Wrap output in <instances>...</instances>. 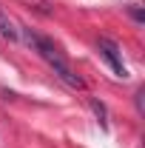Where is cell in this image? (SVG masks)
<instances>
[{
    "mask_svg": "<svg viewBox=\"0 0 145 148\" xmlns=\"http://www.w3.org/2000/svg\"><path fill=\"white\" fill-rule=\"evenodd\" d=\"M142 97H145V88H140L137 97H134V100H137V111H140V114H142Z\"/></svg>",
    "mask_w": 145,
    "mask_h": 148,
    "instance_id": "6",
    "label": "cell"
},
{
    "mask_svg": "<svg viewBox=\"0 0 145 148\" xmlns=\"http://www.w3.org/2000/svg\"><path fill=\"white\" fill-rule=\"evenodd\" d=\"M0 37H3V40H9V43L20 40V26H17L12 17H9L3 9H0Z\"/></svg>",
    "mask_w": 145,
    "mask_h": 148,
    "instance_id": "3",
    "label": "cell"
},
{
    "mask_svg": "<svg viewBox=\"0 0 145 148\" xmlns=\"http://www.w3.org/2000/svg\"><path fill=\"white\" fill-rule=\"evenodd\" d=\"M97 49H100V54L105 57V63L111 66V71L117 74V77H128V69H125V63H122V54H120V46L111 37H100L97 40Z\"/></svg>",
    "mask_w": 145,
    "mask_h": 148,
    "instance_id": "2",
    "label": "cell"
},
{
    "mask_svg": "<svg viewBox=\"0 0 145 148\" xmlns=\"http://www.w3.org/2000/svg\"><path fill=\"white\" fill-rule=\"evenodd\" d=\"M20 37H23V40H26V43H29V46L37 51V54H40L46 63H49V66H51V69H54V74L63 80V83H66V86H68V88H77V91H80V88H85L83 77H80V74L68 66V60L57 51V46L49 40V37L34 34V32H31V29H26V26H20Z\"/></svg>",
    "mask_w": 145,
    "mask_h": 148,
    "instance_id": "1",
    "label": "cell"
},
{
    "mask_svg": "<svg viewBox=\"0 0 145 148\" xmlns=\"http://www.w3.org/2000/svg\"><path fill=\"white\" fill-rule=\"evenodd\" d=\"M131 17L137 20V23H142V20H145V14H142V9H140V6H131Z\"/></svg>",
    "mask_w": 145,
    "mask_h": 148,
    "instance_id": "5",
    "label": "cell"
},
{
    "mask_svg": "<svg viewBox=\"0 0 145 148\" xmlns=\"http://www.w3.org/2000/svg\"><path fill=\"white\" fill-rule=\"evenodd\" d=\"M91 111H94L97 123L103 125V131H108V111H105V106H103L100 100H94V97H91Z\"/></svg>",
    "mask_w": 145,
    "mask_h": 148,
    "instance_id": "4",
    "label": "cell"
}]
</instances>
